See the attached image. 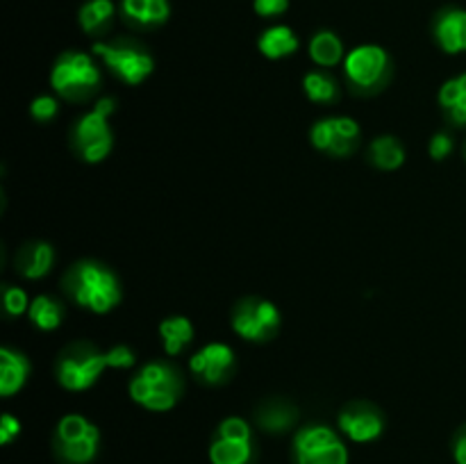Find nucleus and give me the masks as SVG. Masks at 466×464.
<instances>
[{
	"label": "nucleus",
	"mask_w": 466,
	"mask_h": 464,
	"mask_svg": "<svg viewBox=\"0 0 466 464\" xmlns=\"http://www.w3.org/2000/svg\"><path fill=\"white\" fill-rule=\"evenodd\" d=\"M68 289L82 308L105 314L121 300V289L107 268L96 262H82L68 276Z\"/></svg>",
	"instance_id": "1"
},
{
	"label": "nucleus",
	"mask_w": 466,
	"mask_h": 464,
	"mask_svg": "<svg viewBox=\"0 0 466 464\" xmlns=\"http://www.w3.org/2000/svg\"><path fill=\"white\" fill-rule=\"evenodd\" d=\"M182 394V380L168 364H146L130 382V396L153 412H167Z\"/></svg>",
	"instance_id": "2"
},
{
	"label": "nucleus",
	"mask_w": 466,
	"mask_h": 464,
	"mask_svg": "<svg viewBox=\"0 0 466 464\" xmlns=\"http://www.w3.org/2000/svg\"><path fill=\"white\" fill-rule=\"evenodd\" d=\"M100 432L80 414H68L55 432V449L66 464H86L98 453Z\"/></svg>",
	"instance_id": "3"
},
{
	"label": "nucleus",
	"mask_w": 466,
	"mask_h": 464,
	"mask_svg": "<svg viewBox=\"0 0 466 464\" xmlns=\"http://www.w3.org/2000/svg\"><path fill=\"white\" fill-rule=\"evenodd\" d=\"M114 112V100H98L89 114L77 121L76 126V146L86 162H100L112 150V132H109L107 116Z\"/></svg>",
	"instance_id": "4"
},
{
	"label": "nucleus",
	"mask_w": 466,
	"mask_h": 464,
	"mask_svg": "<svg viewBox=\"0 0 466 464\" xmlns=\"http://www.w3.org/2000/svg\"><path fill=\"white\" fill-rule=\"evenodd\" d=\"M50 82H53L55 91L66 98H85L98 86L100 73L89 55L64 53L55 64Z\"/></svg>",
	"instance_id": "5"
},
{
	"label": "nucleus",
	"mask_w": 466,
	"mask_h": 464,
	"mask_svg": "<svg viewBox=\"0 0 466 464\" xmlns=\"http://www.w3.org/2000/svg\"><path fill=\"white\" fill-rule=\"evenodd\" d=\"M296 464H349L344 441L326 426L303 428L294 437Z\"/></svg>",
	"instance_id": "6"
},
{
	"label": "nucleus",
	"mask_w": 466,
	"mask_h": 464,
	"mask_svg": "<svg viewBox=\"0 0 466 464\" xmlns=\"http://www.w3.org/2000/svg\"><path fill=\"white\" fill-rule=\"evenodd\" d=\"M253 458L250 426L239 417H230L218 426L217 439L209 446L212 464H248Z\"/></svg>",
	"instance_id": "7"
},
{
	"label": "nucleus",
	"mask_w": 466,
	"mask_h": 464,
	"mask_svg": "<svg viewBox=\"0 0 466 464\" xmlns=\"http://www.w3.org/2000/svg\"><path fill=\"white\" fill-rule=\"evenodd\" d=\"M94 53L127 85H139L153 73V57L130 44H96Z\"/></svg>",
	"instance_id": "8"
},
{
	"label": "nucleus",
	"mask_w": 466,
	"mask_h": 464,
	"mask_svg": "<svg viewBox=\"0 0 466 464\" xmlns=\"http://www.w3.org/2000/svg\"><path fill=\"white\" fill-rule=\"evenodd\" d=\"M280 326V312L268 300H244L237 308L232 328L239 337L248 341H267Z\"/></svg>",
	"instance_id": "9"
},
{
	"label": "nucleus",
	"mask_w": 466,
	"mask_h": 464,
	"mask_svg": "<svg viewBox=\"0 0 466 464\" xmlns=\"http://www.w3.org/2000/svg\"><path fill=\"white\" fill-rule=\"evenodd\" d=\"M105 367H107V355L98 353L94 348H86V346H80L71 355L62 358L57 376L62 387H66L71 391H82L98 380Z\"/></svg>",
	"instance_id": "10"
},
{
	"label": "nucleus",
	"mask_w": 466,
	"mask_h": 464,
	"mask_svg": "<svg viewBox=\"0 0 466 464\" xmlns=\"http://www.w3.org/2000/svg\"><path fill=\"white\" fill-rule=\"evenodd\" d=\"M346 76L355 86H376L390 66V57L380 45H358L346 55Z\"/></svg>",
	"instance_id": "11"
},
{
	"label": "nucleus",
	"mask_w": 466,
	"mask_h": 464,
	"mask_svg": "<svg viewBox=\"0 0 466 464\" xmlns=\"http://www.w3.org/2000/svg\"><path fill=\"white\" fill-rule=\"evenodd\" d=\"M360 136V126L349 116H335V118H323L317 126L312 127V144L319 150L337 155H349L355 148Z\"/></svg>",
	"instance_id": "12"
},
{
	"label": "nucleus",
	"mask_w": 466,
	"mask_h": 464,
	"mask_svg": "<svg viewBox=\"0 0 466 464\" xmlns=\"http://www.w3.org/2000/svg\"><path fill=\"white\" fill-rule=\"evenodd\" d=\"M339 428L346 432V437H350L353 441H373L382 435V417L369 405H353V408H346L339 414Z\"/></svg>",
	"instance_id": "13"
},
{
	"label": "nucleus",
	"mask_w": 466,
	"mask_h": 464,
	"mask_svg": "<svg viewBox=\"0 0 466 464\" xmlns=\"http://www.w3.org/2000/svg\"><path fill=\"white\" fill-rule=\"evenodd\" d=\"M191 371L208 382H221L235 367V353L226 344H208L191 358Z\"/></svg>",
	"instance_id": "14"
},
{
	"label": "nucleus",
	"mask_w": 466,
	"mask_h": 464,
	"mask_svg": "<svg viewBox=\"0 0 466 464\" xmlns=\"http://www.w3.org/2000/svg\"><path fill=\"white\" fill-rule=\"evenodd\" d=\"M435 36L446 53H464L466 50V12L464 9H446L435 23Z\"/></svg>",
	"instance_id": "15"
},
{
	"label": "nucleus",
	"mask_w": 466,
	"mask_h": 464,
	"mask_svg": "<svg viewBox=\"0 0 466 464\" xmlns=\"http://www.w3.org/2000/svg\"><path fill=\"white\" fill-rule=\"evenodd\" d=\"M27 371H30V367H27L23 355L14 353L9 348L0 350V394H16L23 387V382H25Z\"/></svg>",
	"instance_id": "16"
},
{
	"label": "nucleus",
	"mask_w": 466,
	"mask_h": 464,
	"mask_svg": "<svg viewBox=\"0 0 466 464\" xmlns=\"http://www.w3.org/2000/svg\"><path fill=\"white\" fill-rule=\"evenodd\" d=\"M123 14L137 25H159L168 18V0H123Z\"/></svg>",
	"instance_id": "17"
},
{
	"label": "nucleus",
	"mask_w": 466,
	"mask_h": 464,
	"mask_svg": "<svg viewBox=\"0 0 466 464\" xmlns=\"http://www.w3.org/2000/svg\"><path fill=\"white\" fill-rule=\"evenodd\" d=\"M259 50H262L264 57L268 59H280L287 55L296 53L299 50V36L294 35V30L287 25H273L259 36L258 41Z\"/></svg>",
	"instance_id": "18"
},
{
	"label": "nucleus",
	"mask_w": 466,
	"mask_h": 464,
	"mask_svg": "<svg viewBox=\"0 0 466 464\" xmlns=\"http://www.w3.org/2000/svg\"><path fill=\"white\" fill-rule=\"evenodd\" d=\"M159 335H162L164 348L168 355H177L194 337V326L185 317H171L159 323Z\"/></svg>",
	"instance_id": "19"
},
{
	"label": "nucleus",
	"mask_w": 466,
	"mask_h": 464,
	"mask_svg": "<svg viewBox=\"0 0 466 464\" xmlns=\"http://www.w3.org/2000/svg\"><path fill=\"white\" fill-rule=\"evenodd\" d=\"M440 103L455 123L464 126L466 123V73L460 77H453V80H449L444 86H441Z\"/></svg>",
	"instance_id": "20"
},
{
	"label": "nucleus",
	"mask_w": 466,
	"mask_h": 464,
	"mask_svg": "<svg viewBox=\"0 0 466 464\" xmlns=\"http://www.w3.org/2000/svg\"><path fill=\"white\" fill-rule=\"evenodd\" d=\"M309 55L319 66H335L344 57V45L335 32H319L309 41Z\"/></svg>",
	"instance_id": "21"
},
{
	"label": "nucleus",
	"mask_w": 466,
	"mask_h": 464,
	"mask_svg": "<svg viewBox=\"0 0 466 464\" xmlns=\"http://www.w3.org/2000/svg\"><path fill=\"white\" fill-rule=\"evenodd\" d=\"M114 16L112 0H86L80 9V25L89 35H98Z\"/></svg>",
	"instance_id": "22"
},
{
	"label": "nucleus",
	"mask_w": 466,
	"mask_h": 464,
	"mask_svg": "<svg viewBox=\"0 0 466 464\" xmlns=\"http://www.w3.org/2000/svg\"><path fill=\"white\" fill-rule=\"evenodd\" d=\"M55 259V250L48 244H32L21 255V273L25 277H41L50 271Z\"/></svg>",
	"instance_id": "23"
},
{
	"label": "nucleus",
	"mask_w": 466,
	"mask_h": 464,
	"mask_svg": "<svg viewBox=\"0 0 466 464\" xmlns=\"http://www.w3.org/2000/svg\"><path fill=\"white\" fill-rule=\"evenodd\" d=\"M371 159L376 166L385 171H394L405 162V150L394 136H378L371 144Z\"/></svg>",
	"instance_id": "24"
},
{
	"label": "nucleus",
	"mask_w": 466,
	"mask_h": 464,
	"mask_svg": "<svg viewBox=\"0 0 466 464\" xmlns=\"http://www.w3.org/2000/svg\"><path fill=\"white\" fill-rule=\"evenodd\" d=\"M258 419H259V426H262L264 430L285 432V430H289L291 426H294L296 409L291 408V405L276 400V403H268L267 408L259 409Z\"/></svg>",
	"instance_id": "25"
},
{
	"label": "nucleus",
	"mask_w": 466,
	"mask_h": 464,
	"mask_svg": "<svg viewBox=\"0 0 466 464\" xmlns=\"http://www.w3.org/2000/svg\"><path fill=\"white\" fill-rule=\"evenodd\" d=\"M27 312H30L32 323L41 328V330H55L62 323V308L53 298H48V296H36Z\"/></svg>",
	"instance_id": "26"
},
{
	"label": "nucleus",
	"mask_w": 466,
	"mask_h": 464,
	"mask_svg": "<svg viewBox=\"0 0 466 464\" xmlns=\"http://www.w3.org/2000/svg\"><path fill=\"white\" fill-rule=\"evenodd\" d=\"M305 94L314 100V103H332L337 98V85L330 76L323 73H308L303 80Z\"/></svg>",
	"instance_id": "27"
},
{
	"label": "nucleus",
	"mask_w": 466,
	"mask_h": 464,
	"mask_svg": "<svg viewBox=\"0 0 466 464\" xmlns=\"http://www.w3.org/2000/svg\"><path fill=\"white\" fill-rule=\"evenodd\" d=\"M5 309H7V314H12V317H18V314H23L25 309H30L25 291L18 289V287H7V289H5Z\"/></svg>",
	"instance_id": "28"
},
{
	"label": "nucleus",
	"mask_w": 466,
	"mask_h": 464,
	"mask_svg": "<svg viewBox=\"0 0 466 464\" xmlns=\"http://www.w3.org/2000/svg\"><path fill=\"white\" fill-rule=\"evenodd\" d=\"M30 114L36 118V121H50V118L57 114V103L50 96H39L36 100H32Z\"/></svg>",
	"instance_id": "29"
},
{
	"label": "nucleus",
	"mask_w": 466,
	"mask_h": 464,
	"mask_svg": "<svg viewBox=\"0 0 466 464\" xmlns=\"http://www.w3.org/2000/svg\"><path fill=\"white\" fill-rule=\"evenodd\" d=\"M107 355V367H114V368H127L135 364V353H132L127 346H114Z\"/></svg>",
	"instance_id": "30"
},
{
	"label": "nucleus",
	"mask_w": 466,
	"mask_h": 464,
	"mask_svg": "<svg viewBox=\"0 0 466 464\" xmlns=\"http://www.w3.org/2000/svg\"><path fill=\"white\" fill-rule=\"evenodd\" d=\"M289 7V0H255V12L259 16H280L282 12H287Z\"/></svg>",
	"instance_id": "31"
},
{
	"label": "nucleus",
	"mask_w": 466,
	"mask_h": 464,
	"mask_svg": "<svg viewBox=\"0 0 466 464\" xmlns=\"http://www.w3.org/2000/svg\"><path fill=\"white\" fill-rule=\"evenodd\" d=\"M18 432H21V421L12 414H3V419H0V444H9L14 437H18Z\"/></svg>",
	"instance_id": "32"
},
{
	"label": "nucleus",
	"mask_w": 466,
	"mask_h": 464,
	"mask_svg": "<svg viewBox=\"0 0 466 464\" xmlns=\"http://www.w3.org/2000/svg\"><path fill=\"white\" fill-rule=\"evenodd\" d=\"M453 150V141L449 135H435L431 141V157L432 159H444L449 157Z\"/></svg>",
	"instance_id": "33"
},
{
	"label": "nucleus",
	"mask_w": 466,
	"mask_h": 464,
	"mask_svg": "<svg viewBox=\"0 0 466 464\" xmlns=\"http://www.w3.org/2000/svg\"><path fill=\"white\" fill-rule=\"evenodd\" d=\"M453 455H455V462L466 464V428H462V430L458 432V437H455Z\"/></svg>",
	"instance_id": "34"
}]
</instances>
